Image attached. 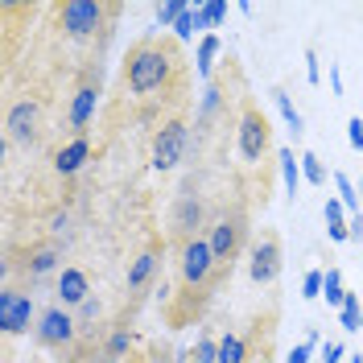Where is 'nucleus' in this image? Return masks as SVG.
<instances>
[{"instance_id":"1","label":"nucleus","mask_w":363,"mask_h":363,"mask_svg":"<svg viewBox=\"0 0 363 363\" xmlns=\"http://www.w3.org/2000/svg\"><path fill=\"white\" fill-rule=\"evenodd\" d=\"M116 95L120 104L133 108L136 120L157 128L165 116L190 108V62L182 54L178 38L169 33H145L128 45L124 62H120V79H116Z\"/></svg>"},{"instance_id":"2","label":"nucleus","mask_w":363,"mask_h":363,"mask_svg":"<svg viewBox=\"0 0 363 363\" xmlns=\"http://www.w3.org/2000/svg\"><path fill=\"white\" fill-rule=\"evenodd\" d=\"M248 104V87H244V70L235 58H227L223 70L211 74V83H203L199 108H194V149H206L223 128L240 124V112Z\"/></svg>"},{"instance_id":"3","label":"nucleus","mask_w":363,"mask_h":363,"mask_svg":"<svg viewBox=\"0 0 363 363\" xmlns=\"http://www.w3.org/2000/svg\"><path fill=\"white\" fill-rule=\"evenodd\" d=\"M120 9L124 4H104V0H62V4H50V13L58 21V33L74 45H91L95 38L108 42Z\"/></svg>"},{"instance_id":"4","label":"nucleus","mask_w":363,"mask_h":363,"mask_svg":"<svg viewBox=\"0 0 363 363\" xmlns=\"http://www.w3.org/2000/svg\"><path fill=\"white\" fill-rule=\"evenodd\" d=\"M248 203H227L223 211H215V219H211V227H206V244H211V252H215V260H219V269L231 272V264L240 260V252H244V244H248Z\"/></svg>"},{"instance_id":"5","label":"nucleus","mask_w":363,"mask_h":363,"mask_svg":"<svg viewBox=\"0 0 363 363\" xmlns=\"http://www.w3.org/2000/svg\"><path fill=\"white\" fill-rule=\"evenodd\" d=\"M235 149H240V161L244 169H260L269 165V153H272V128H269V116L260 112V104L248 95L244 112H240V124H235Z\"/></svg>"},{"instance_id":"6","label":"nucleus","mask_w":363,"mask_h":363,"mask_svg":"<svg viewBox=\"0 0 363 363\" xmlns=\"http://www.w3.org/2000/svg\"><path fill=\"white\" fill-rule=\"evenodd\" d=\"M186 149H190V108L165 116L157 128H153L149 165H153L157 174H169V169H178V161L186 157Z\"/></svg>"},{"instance_id":"7","label":"nucleus","mask_w":363,"mask_h":363,"mask_svg":"<svg viewBox=\"0 0 363 363\" xmlns=\"http://www.w3.org/2000/svg\"><path fill=\"white\" fill-rule=\"evenodd\" d=\"M178 272H182V285H186V289H203V294H215L219 281L231 277L227 269H219V260H215V252H211V244H206V235H199L194 244L182 248Z\"/></svg>"},{"instance_id":"8","label":"nucleus","mask_w":363,"mask_h":363,"mask_svg":"<svg viewBox=\"0 0 363 363\" xmlns=\"http://www.w3.org/2000/svg\"><path fill=\"white\" fill-rule=\"evenodd\" d=\"M99 95H104V67H99V58H91V62L79 67V87H74V95H70L67 124H70L74 136H87V124H91V116H95Z\"/></svg>"},{"instance_id":"9","label":"nucleus","mask_w":363,"mask_h":363,"mask_svg":"<svg viewBox=\"0 0 363 363\" xmlns=\"http://www.w3.org/2000/svg\"><path fill=\"white\" fill-rule=\"evenodd\" d=\"M206 219V203L194 194V190H182L178 199H174V206H169V219H165V227H169V244L174 248H186V244H194L199 240V227H203Z\"/></svg>"},{"instance_id":"10","label":"nucleus","mask_w":363,"mask_h":363,"mask_svg":"<svg viewBox=\"0 0 363 363\" xmlns=\"http://www.w3.org/2000/svg\"><path fill=\"white\" fill-rule=\"evenodd\" d=\"M4 136H9V140H21L29 149L42 140V95H21V99L9 104Z\"/></svg>"},{"instance_id":"11","label":"nucleus","mask_w":363,"mask_h":363,"mask_svg":"<svg viewBox=\"0 0 363 363\" xmlns=\"http://www.w3.org/2000/svg\"><path fill=\"white\" fill-rule=\"evenodd\" d=\"M33 339L42 342V347H50V351H62V347H70V342L79 339V318L70 314L67 306H45L42 314H38V326H33Z\"/></svg>"},{"instance_id":"12","label":"nucleus","mask_w":363,"mask_h":363,"mask_svg":"<svg viewBox=\"0 0 363 363\" xmlns=\"http://www.w3.org/2000/svg\"><path fill=\"white\" fill-rule=\"evenodd\" d=\"M285 269V252H281V235L264 231L256 244H252V260H248V277L252 285H272Z\"/></svg>"},{"instance_id":"13","label":"nucleus","mask_w":363,"mask_h":363,"mask_svg":"<svg viewBox=\"0 0 363 363\" xmlns=\"http://www.w3.org/2000/svg\"><path fill=\"white\" fill-rule=\"evenodd\" d=\"M29 326H38L33 322V297L17 285H4L0 289V330L13 339V335H25Z\"/></svg>"},{"instance_id":"14","label":"nucleus","mask_w":363,"mask_h":363,"mask_svg":"<svg viewBox=\"0 0 363 363\" xmlns=\"http://www.w3.org/2000/svg\"><path fill=\"white\" fill-rule=\"evenodd\" d=\"M248 351H244V363H272V351H277V306L260 310V314L248 322Z\"/></svg>"},{"instance_id":"15","label":"nucleus","mask_w":363,"mask_h":363,"mask_svg":"<svg viewBox=\"0 0 363 363\" xmlns=\"http://www.w3.org/2000/svg\"><path fill=\"white\" fill-rule=\"evenodd\" d=\"M161 256H165V240H149L145 248L136 252V260L128 264V294H140L161 269Z\"/></svg>"},{"instance_id":"16","label":"nucleus","mask_w":363,"mask_h":363,"mask_svg":"<svg viewBox=\"0 0 363 363\" xmlns=\"http://www.w3.org/2000/svg\"><path fill=\"white\" fill-rule=\"evenodd\" d=\"M58 240H38V244H29L25 248V260H21V272L29 277V281H42V277H50V272L58 269Z\"/></svg>"},{"instance_id":"17","label":"nucleus","mask_w":363,"mask_h":363,"mask_svg":"<svg viewBox=\"0 0 363 363\" xmlns=\"http://www.w3.org/2000/svg\"><path fill=\"white\" fill-rule=\"evenodd\" d=\"M87 157H91V140L87 136H70L67 145L54 153V174H58V178H74V174L87 165Z\"/></svg>"},{"instance_id":"18","label":"nucleus","mask_w":363,"mask_h":363,"mask_svg":"<svg viewBox=\"0 0 363 363\" xmlns=\"http://www.w3.org/2000/svg\"><path fill=\"white\" fill-rule=\"evenodd\" d=\"M87 297H91V281H87V272L74 269V264L58 272V306H67V310L74 306V310H79V306H83Z\"/></svg>"},{"instance_id":"19","label":"nucleus","mask_w":363,"mask_h":363,"mask_svg":"<svg viewBox=\"0 0 363 363\" xmlns=\"http://www.w3.org/2000/svg\"><path fill=\"white\" fill-rule=\"evenodd\" d=\"M219 50H223V42H219L215 33H203V42H199V50H194V74H199L203 83H211V74H215Z\"/></svg>"},{"instance_id":"20","label":"nucleus","mask_w":363,"mask_h":363,"mask_svg":"<svg viewBox=\"0 0 363 363\" xmlns=\"http://www.w3.org/2000/svg\"><path fill=\"white\" fill-rule=\"evenodd\" d=\"M326 235L335 244H347L351 240V219H347V206L339 199H326Z\"/></svg>"},{"instance_id":"21","label":"nucleus","mask_w":363,"mask_h":363,"mask_svg":"<svg viewBox=\"0 0 363 363\" xmlns=\"http://www.w3.org/2000/svg\"><path fill=\"white\" fill-rule=\"evenodd\" d=\"M272 104L281 108V116H285V124H289V133H294V140H301V133H306V120H301V112L294 108V99H289V91L285 87H272Z\"/></svg>"},{"instance_id":"22","label":"nucleus","mask_w":363,"mask_h":363,"mask_svg":"<svg viewBox=\"0 0 363 363\" xmlns=\"http://www.w3.org/2000/svg\"><path fill=\"white\" fill-rule=\"evenodd\" d=\"M128 347H133V330L128 326H116L112 335H108V342H104V363H120L128 355Z\"/></svg>"},{"instance_id":"23","label":"nucleus","mask_w":363,"mask_h":363,"mask_svg":"<svg viewBox=\"0 0 363 363\" xmlns=\"http://www.w3.org/2000/svg\"><path fill=\"white\" fill-rule=\"evenodd\" d=\"M277 161H281V178H285V190H289V199H294L297 186H301V157H294V149H277Z\"/></svg>"},{"instance_id":"24","label":"nucleus","mask_w":363,"mask_h":363,"mask_svg":"<svg viewBox=\"0 0 363 363\" xmlns=\"http://www.w3.org/2000/svg\"><path fill=\"white\" fill-rule=\"evenodd\" d=\"M194 29H206L203 9H199V4H190V9L178 17V25H174V38H178V42H190V38H194Z\"/></svg>"},{"instance_id":"25","label":"nucleus","mask_w":363,"mask_h":363,"mask_svg":"<svg viewBox=\"0 0 363 363\" xmlns=\"http://www.w3.org/2000/svg\"><path fill=\"white\" fill-rule=\"evenodd\" d=\"M322 297H326V306H339V310H342V301H347V285H342V272L339 269H326Z\"/></svg>"},{"instance_id":"26","label":"nucleus","mask_w":363,"mask_h":363,"mask_svg":"<svg viewBox=\"0 0 363 363\" xmlns=\"http://www.w3.org/2000/svg\"><path fill=\"white\" fill-rule=\"evenodd\" d=\"M186 9H190L186 0H165V4H157V33L174 29V25H178V17L186 13Z\"/></svg>"},{"instance_id":"27","label":"nucleus","mask_w":363,"mask_h":363,"mask_svg":"<svg viewBox=\"0 0 363 363\" xmlns=\"http://www.w3.org/2000/svg\"><path fill=\"white\" fill-rule=\"evenodd\" d=\"M342 330H359L363 326V306H359V294H351L347 289V301H342Z\"/></svg>"},{"instance_id":"28","label":"nucleus","mask_w":363,"mask_h":363,"mask_svg":"<svg viewBox=\"0 0 363 363\" xmlns=\"http://www.w3.org/2000/svg\"><path fill=\"white\" fill-rule=\"evenodd\" d=\"M335 186H339V203L347 206V211H351V215H359V190H355V186H351V178H347V174H335Z\"/></svg>"},{"instance_id":"29","label":"nucleus","mask_w":363,"mask_h":363,"mask_svg":"<svg viewBox=\"0 0 363 363\" xmlns=\"http://www.w3.org/2000/svg\"><path fill=\"white\" fill-rule=\"evenodd\" d=\"M194 363H219V339L203 330V339L194 342Z\"/></svg>"},{"instance_id":"30","label":"nucleus","mask_w":363,"mask_h":363,"mask_svg":"<svg viewBox=\"0 0 363 363\" xmlns=\"http://www.w3.org/2000/svg\"><path fill=\"white\" fill-rule=\"evenodd\" d=\"M301 178L310 182V186H326V169H322L318 153H301Z\"/></svg>"},{"instance_id":"31","label":"nucleus","mask_w":363,"mask_h":363,"mask_svg":"<svg viewBox=\"0 0 363 363\" xmlns=\"http://www.w3.org/2000/svg\"><path fill=\"white\" fill-rule=\"evenodd\" d=\"M199 9H203L206 29H219V25H223V17H227V4H223V0H199Z\"/></svg>"},{"instance_id":"32","label":"nucleus","mask_w":363,"mask_h":363,"mask_svg":"<svg viewBox=\"0 0 363 363\" xmlns=\"http://www.w3.org/2000/svg\"><path fill=\"white\" fill-rule=\"evenodd\" d=\"M322 281H326V272H322V269H310L306 277H301V297H306V301L322 297Z\"/></svg>"},{"instance_id":"33","label":"nucleus","mask_w":363,"mask_h":363,"mask_svg":"<svg viewBox=\"0 0 363 363\" xmlns=\"http://www.w3.org/2000/svg\"><path fill=\"white\" fill-rule=\"evenodd\" d=\"M342 359H347V351H342L339 339H330L326 347H322V363H342Z\"/></svg>"},{"instance_id":"34","label":"nucleus","mask_w":363,"mask_h":363,"mask_svg":"<svg viewBox=\"0 0 363 363\" xmlns=\"http://www.w3.org/2000/svg\"><path fill=\"white\" fill-rule=\"evenodd\" d=\"M347 136H351V149H363V120L359 116L347 120Z\"/></svg>"},{"instance_id":"35","label":"nucleus","mask_w":363,"mask_h":363,"mask_svg":"<svg viewBox=\"0 0 363 363\" xmlns=\"http://www.w3.org/2000/svg\"><path fill=\"white\" fill-rule=\"evenodd\" d=\"M310 355H314V347H310V342H297L294 351L285 355V363H310Z\"/></svg>"},{"instance_id":"36","label":"nucleus","mask_w":363,"mask_h":363,"mask_svg":"<svg viewBox=\"0 0 363 363\" xmlns=\"http://www.w3.org/2000/svg\"><path fill=\"white\" fill-rule=\"evenodd\" d=\"M95 318H99V301H95V297H87V301L79 306V322L87 326V322H95Z\"/></svg>"},{"instance_id":"37","label":"nucleus","mask_w":363,"mask_h":363,"mask_svg":"<svg viewBox=\"0 0 363 363\" xmlns=\"http://www.w3.org/2000/svg\"><path fill=\"white\" fill-rule=\"evenodd\" d=\"M306 79H310V83L322 79V74H318V54H314V50H306Z\"/></svg>"},{"instance_id":"38","label":"nucleus","mask_w":363,"mask_h":363,"mask_svg":"<svg viewBox=\"0 0 363 363\" xmlns=\"http://www.w3.org/2000/svg\"><path fill=\"white\" fill-rule=\"evenodd\" d=\"M351 240L363 244V215H351Z\"/></svg>"},{"instance_id":"39","label":"nucleus","mask_w":363,"mask_h":363,"mask_svg":"<svg viewBox=\"0 0 363 363\" xmlns=\"http://www.w3.org/2000/svg\"><path fill=\"white\" fill-rule=\"evenodd\" d=\"M330 87H335V95H342V74H339V67H330Z\"/></svg>"},{"instance_id":"40","label":"nucleus","mask_w":363,"mask_h":363,"mask_svg":"<svg viewBox=\"0 0 363 363\" xmlns=\"http://www.w3.org/2000/svg\"><path fill=\"white\" fill-rule=\"evenodd\" d=\"M149 363H169V359H149Z\"/></svg>"},{"instance_id":"41","label":"nucleus","mask_w":363,"mask_h":363,"mask_svg":"<svg viewBox=\"0 0 363 363\" xmlns=\"http://www.w3.org/2000/svg\"><path fill=\"white\" fill-rule=\"evenodd\" d=\"M359 190H363V178H359Z\"/></svg>"}]
</instances>
